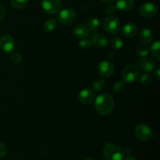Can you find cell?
Instances as JSON below:
<instances>
[{
    "label": "cell",
    "instance_id": "5",
    "mask_svg": "<svg viewBox=\"0 0 160 160\" xmlns=\"http://www.w3.org/2000/svg\"><path fill=\"white\" fill-rule=\"evenodd\" d=\"M134 133L136 137L143 142H148L154 138V134L151 128L145 123H140L138 125L134 130Z\"/></svg>",
    "mask_w": 160,
    "mask_h": 160
},
{
    "label": "cell",
    "instance_id": "17",
    "mask_svg": "<svg viewBox=\"0 0 160 160\" xmlns=\"http://www.w3.org/2000/svg\"><path fill=\"white\" fill-rule=\"evenodd\" d=\"M139 38L144 43H150L153 39V34L149 28H142L139 32Z\"/></svg>",
    "mask_w": 160,
    "mask_h": 160
},
{
    "label": "cell",
    "instance_id": "31",
    "mask_svg": "<svg viewBox=\"0 0 160 160\" xmlns=\"http://www.w3.org/2000/svg\"><path fill=\"white\" fill-rule=\"evenodd\" d=\"M6 15V8L3 5L0 4V20H2Z\"/></svg>",
    "mask_w": 160,
    "mask_h": 160
},
{
    "label": "cell",
    "instance_id": "32",
    "mask_svg": "<svg viewBox=\"0 0 160 160\" xmlns=\"http://www.w3.org/2000/svg\"><path fill=\"white\" fill-rule=\"evenodd\" d=\"M113 56H114V53L112 52H109L107 53V55H106V58L109 59V61L113 58Z\"/></svg>",
    "mask_w": 160,
    "mask_h": 160
},
{
    "label": "cell",
    "instance_id": "12",
    "mask_svg": "<svg viewBox=\"0 0 160 160\" xmlns=\"http://www.w3.org/2000/svg\"><path fill=\"white\" fill-rule=\"evenodd\" d=\"M138 66L142 71L145 72V73H148V72H151L154 70L156 63H155L154 60L151 57L147 56H143V57L139 59Z\"/></svg>",
    "mask_w": 160,
    "mask_h": 160
},
{
    "label": "cell",
    "instance_id": "18",
    "mask_svg": "<svg viewBox=\"0 0 160 160\" xmlns=\"http://www.w3.org/2000/svg\"><path fill=\"white\" fill-rule=\"evenodd\" d=\"M135 52L138 56H147L150 52V48L148 47V45L147 43H142L138 45L135 48Z\"/></svg>",
    "mask_w": 160,
    "mask_h": 160
},
{
    "label": "cell",
    "instance_id": "13",
    "mask_svg": "<svg viewBox=\"0 0 160 160\" xmlns=\"http://www.w3.org/2000/svg\"><path fill=\"white\" fill-rule=\"evenodd\" d=\"M73 35L76 38H78L82 39L88 37V35L89 34V30L87 26L81 23V24L76 25V26L73 28Z\"/></svg>",
    "mask_w": 160,
    "mask_h": 160
},
{
    "label": "cell",
    "instance_id": "11",
    "mask_svg": "<svg viewBox=\"0 0 160 160\" xmlns=\"http://www.w3.org/2000/svg\"><path fill=\"white\" fill-rule=\"evenodd\" d=\"M78 100L84 105H89L94 101L95 98V92L90 88L83 89L79 92L78 95Z\"/></svg>",
    "mask_w": 160,
    "mask_h": 160
},
{
    "label": "cell",
    "instance_id": "19",
    "mask_svg": "<svg viewBox=\"0 0 160 160\" xmlns=\"http://www.w3.org/2000/svg\"><path fill=\"white\" fill-rule=\"evenodd\" d=\"M100 25V21L98 18L96 17H91L88 20V30L92 33L95 34L98 29Z\"/></svg>",
    "mask_w": 160,
    "mask_h": 160
},
{
    "label": "cell",
    "instance_id": "22",
    "mask_svg": "<svg viewBox=\"0 0 160 160\" xmlns=\"http://www.w3.org/2000/svg\"><path fill=\"white\" fill-rule=\"evenodd\" d=\"M111 46L115 50L121 49L122 47L123 46V40L118 36H115L112 38V41H111Z\"/></svg>",
    "mask_w": 160,
    "mask_h": 160
},
{
    "label": "cell",
    "instance_id": "6",
    "mask_svg": "<svg viewBox=\"0 0 160 160\" xmlns=\"http://www.w3.org/2000/svg\"><path fill=\"white\" fill-rule=\"evenodd\" d=\"M76 12L70 8L63 9L58 15V21L63 25L71 24L76 20Z\"/></svg>",
    "mask_w": 160,
    "mask_h": 160
},
{
    "label": "cell",
    "instance_id": "2",
    "mask_svg": "<svg viewBox=\"0 0 160 160\" xmlns=\"http://www.w3.org/2000/svg\"><path fill=\"white\" fill-rule=\"evenodd\" d=\"M103 156L106 160H123L124 152L119 145L114 143H108L102 150Z\"/></svg>",
    "mask_w": 160,
    "mask_h": 160
},
{
    "label": "cell",
    "instance_id": "36",
    "mask_svg": "<svg viewBox=\"0 0 160 160\" xmlns=\"http://www.w3.org/2000/svg\"><path fill=\"white\" fill-rule=\"evenodd\" d=\"M84 160H94V159L91 157H88V158H86V159H84Z\"/></svg>",
    "mask_w": 160,
    "mask_h": 160
},
{
    "label": "cell",
    "instance_id": "33",
    "mask_svg": "<svg viewBox=\"0 0 160 160\" xmlns=\"http://www.w3.org/2000/svg\"><path fill=\"white\" fill-rule=\"evenodd\" d=\"M124 160H138L134 156H128L126 158H125Z\"/></svg>",
    "mask_w": 160,
    "mask_h": 160
},
{
    "label": "cell",
    "instance_id": "16",
    "mask_svg": "<svg viewBox=\"0 0 160 160\" xmlns=\"http://www.w3.org/2000/svg\"><path fill=\"white\" fill-rule=\"evenodd\" d=\"M138 28L134 23H128L122 29V34L126 38H133L137 33Z\"/></svg>",
    "mask_w": 160,
    "mask_h": 160
},
{
    "label": "cell",
    "instance_id": "1",
    "mask_svg": "<svg viewBox=\"0 0 160 160\" xmlns=\"http://www.w3.org/2000/svg\"><path fill=\"white\" fill-rule=\"evenodd\" d=\"M114 99L110 95L102 94L98 95L95 102V110L102 116H107L112 112L114 109Z\"/></svg>",
    "mask_w": 160,
    "mask_h": 160
},
{
    "label": "cell",
    "instance_id": "4",
    "mask_svg": "<svg viewBox=\"0 0 160 160\" xmlns=\"http://www.w3.org/2000/svg\"><path fill=\"white\" fill-rule=\"evenodd\" d=\"M103 28L106 32L111 34H115L120 29V21L117 17L109 16L103 20Z\"/></svg>",
    "mask_w": 160,
    "mask_h": 160
},
{
    "label": "cell",
    "instance_id": "14",
    "mask_svg": "<svg viewBox=\"0 0 160 160\" xmlns=\"http://www.w3.org/2000/svg\"><path fill=\"white\" fill-rule=\"evenodd\" d=\"M134 6V0H117V2H116L117 9L120 11H123V12L131 11Z\"/></svg>",
    "mask_w": 160,
    "mask_h": 160
},
{
    "label": "cell",
    "instance_id": "29",
    "mask_svg": "<svg viewBox=\"0 0 160 160\" xmlns=\"http://www.w3.org/2000/svg\"><path fill=\"white\" fill-rule=\"evenodd\" d=\"M117 7L116 6H112V5H109V6H106L105 8V11L107 14H109V15H112V14H114L116 12H117Z\"/></svg>",
    "mask_w": 160,
    "mask_h": 160
},
{
    "label": "cell",
    "instance_id": "28",
    "mask_svg": "<svg viewBox=\"0 0 160 160\" xmlns=\"http://www.w3.org/2000/svg\"><path fill=\"white\" fill-rule=\"evenodd\" d=\"M11 60L14 63H20L22 61V56L19 52H14L11 55Z\"/></svg>",
    "mask_w": 160,
    "mask_h": 160
},
{
    "label": "cell",
    "instance_id": "9",
    "mask_svg": "<svg viewBox=\"0 0 160 160\" xmlns=\"http://www.w3.org/2000/svg\"><path fill=\"white\" fill-rule=\"evenodd\" d=\"M0 47L5 52L10 53L15 48L16 42L11 35L5 34L0 38Z\"/></svg>",
    "mask_w": 160,
    "mask_h": 160
},
{
    "label": "cell",
    "instance_id": "30",
    "mask_svg": "<svg viewBox=\"0 0 160 160\" xmlns=\"http://www.w3.org/2000/svg\"><path fill=\"white\" fill-rule=\"evenodd\" d=\"M6 151H7V148H6V145L2 141H0V159L6 155Z\"/></svg>",
    "mask_w": 160,
    "mask_h": 160
},
{
    "label": "cell",
    "instance_id": "37",
    "mask_svg": "<svg viewBox=\"0 0 160 160\" xmlns=\"http://www.w3.org/2000/svg\"><path fill=\"white\" fill-rule=\"evenodd\" d=\"M32 1H33V0H32Z\"/></svg>",
    "mask_w": 160,
    "mask_h": 160
},
{
    "label": "cell",
    "instance_id": "21",
    "mask_svg": "<svg viewBox=\"0 0 160 160\" xmlns=\"http://www.w3.org/2000/svg\"><path fill=\"white\" fill-rule=\"evenodd\" d=\"M150 52L156 60H160V44L159 41H156L152 45L151 48H150Z\"/></svg>",
    "mask_w": 160,
    "mask_h": 160
},
{
    "label": "cell",
    "instance_id": "23",
    "mask_svg": "<svg viewBox=\"0 0 160 160\" xmlns=\"http://www.w3.org/2000/svg\"><path fill=\"white\" fill-rule=\"evenodd\" d=\"M106 83L104 80L96 79L93 82L92 87H93L94 90L96 91V92H101V91H102L106 88Z\"/></svg>",
    "mask_w": 160,
    "mask_h": 160
},
{
    "label": "cell",
    "instance_id": "20",
    "mask_svg": "<svg viewBox=\"0 0 160 160\" xmlns=\"http://www.w3.org/2000/svg\"><path fill=\"white\" fill-rule=\"evenodd\" d=\"M56 26H57L56 20L55 19H49L45 22L43 25V29L45 32L51 33L56 30Z\"/></svg>",
    "mask_w": 160,
    "mask_h": 160
},
{
    "label": "cell",
    "instance_id": "3",
    "mask_svg": "<svg viewBox=\"0 0 160 160\" xmlns=\"http://www.w3.org/2000/svg\"><path fill=\"white\" fill-rule=\"evenodd\" d=\"M140 77V70L133 64L126 66L122 71V78L123 81L128 83H134L138 81Z\"/></svg>",
    "mask_w": 160,
    "mask_h": 160
},
{
    "label": "cell",
    "instance_id": "7",
    "mask_svg": "<svg viewBox=\"0 0 160 160\" xmlns=\"http://www.w3.org/2000/svg\"><path fill=\"white\" fill-rule=\"evenodd\" d=\"M158 6L152 2H146L142 4L139 9V12L145 18H152L158 13Z\"/></svg>",
    "mask_w": 160,
    "mask_h": 160
},
{
    "label": "cell",
    "instance_id": "24",
    "mask_svg": "<svg viewBox=\"0 0 160 160\" xmlns=\"http://www.w3.org/2000/svg\"><path fill=\"white\" fill-rule=\"evenodd\" d=\"M28 0H10V3L12 6L15 9H22L26 7L28 5Z\"/></svg>",
    "mask_w": 160,
    "mask_h": 160
},
{
    "label": "cell",
    "instance_id": "34",
    "mask_svg": "<svg viewBox=\"0 0 160 160\" xmlns=\"http://www.w3.org/2000/svg\"><path fill=\"white\" fill-rule=\"evenodd\" d=\"M155 75H156V79L159 80V75H160V73H159V68L156 69V72H155Z\"/></svg>",
    "mask_w": 160,
    "mask_h": 160
},
{
    "label": "cell",
    "instance_id": "35",
    "mask_svg": "<svg viewBox=\"0 0 160 160\" xmlns=\"http://www.w3.org/2000/svg\"><path fill=\"white\" fill-rule=\"evenodd\" d=\"M102 2L106 3V4H109V3H112L114 0H100Z\"/></svg>",
    "mask_w": 160,
    "mask_h": 160
},
{
    "label": "cell",
    "instance_id": "25",
    "mask_svg": "<svg viewBox=\"0 0 160 160\" xmlns=\"http://www.w3.org/2000/svg\"><path fill=\"white\" fill-rule=\"evenodd\" d=\"M125 88H126V85L123 81H118V82L115 83L113 85V90L116 93L121 94L124 92Z\"/></svg>",
    "mask_w": 160,
    "mask_h": 160
},
{
    "label": "cell",
    "instance_id": "10",
    "mask_svg": "<svg viewBox=\"0 0 160 160\" xmlns=\"http://www.w3.org/2000/svg\"><path fill=\"white\" fill-rule=\"evenodd\" d=\"M98 73L102 77L109 78L114 73V66L109 60H103L99 63L98 67Z\"/></svg>",
    "mask_w": 160,
    "mask_h": 160
},
{
    "label": "cell",
    "instance_id": "26",
    "mask_svg": "<svg viewBox=\"0 0 160 160\" xmlns=\"http://www.w3.org/2000/svg\"><path fill=\"white\" fill-rule=\"evenodd\" d=\"M79 45L82 48H89L92 45V39L88 38L87 37L81 39V41L79 42Z\"/></svg>",
    "mask_w": 160,
    "mask_h": 160
},
{
    "label": "cell",
    "instance_id": "8",
    "mask_svg": "<svg viewBox=\"0 0 160 160\" xmlns=\"http://www.w3.org/2000/svg\"><path fill=\"white\" fill-rule=\"evenodd\" d=\"M42 6L47 13H57L61 7L60 0H42Z\"/></svg>",
    "mask_w": 160,
    "mask_h": 160
},
{
    "label": "cell",
    "instance_id": "27",
    "mask_svg": "<svg viewBox=\"0 0 160 160\" xmlns=\"http://www.w3.org/2000/svg\"><path fill=\"white\" fill-rule=\"evenodd\" d=\"M152 82V78L151 76L148 73H145V74L142 75L140 78V83L141 84H142L145 87H147V86L149 85Z\"/></svg>",
    "mask_w": 160,
    "mask_h": 160
},
{
    "label": "cell",
    "instance_id": "15",
    "mask_svg": "<svg viewBox=\"0 0 160 160\" xmlns=\"http://www.w3.org/2000/svg\"><path fill=\"white\" fill-rule=\"evenodd\" d=\"M92 44L97 48H104L108 45V39L105 35L102 34H95L92 37Z\"/></svg>",
    "mask_w": 160,
    "mask_h": 160
}]
</instances>
